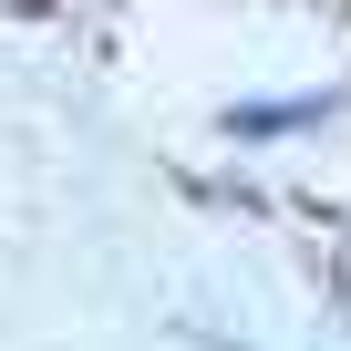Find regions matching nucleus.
Returning a JSON list of instances; mask_svg holds the SVG:
<instances>
[{"label": "nucleus", "mask_w": 351, "mask_h": 351, "mask_svg": "<svg viewBox=\"0 0 351 351\" xmlns=\"http://www.w3.org/2000/svg\"><path fill=\"white\" fill-rule=\"evenodd\" d=\"M320 114H341V104H330V93H300V104H238L228 134H289V124H320Z\"/></svg>", "instance_id": "1"}, {"label": "nucleus", "mask_w": 351, "mask_h": 351, "mask_svg": "<svg viewBox=\"0 0 351 351\" xmlns=\"http://www.w3.org/2000/svg\"><path fill=\"white\" fill-rule=\"evenodd\" d=\"M207 351H228V341H207Z\"/></svg>", "instance_id": "2"}]
</instances>
